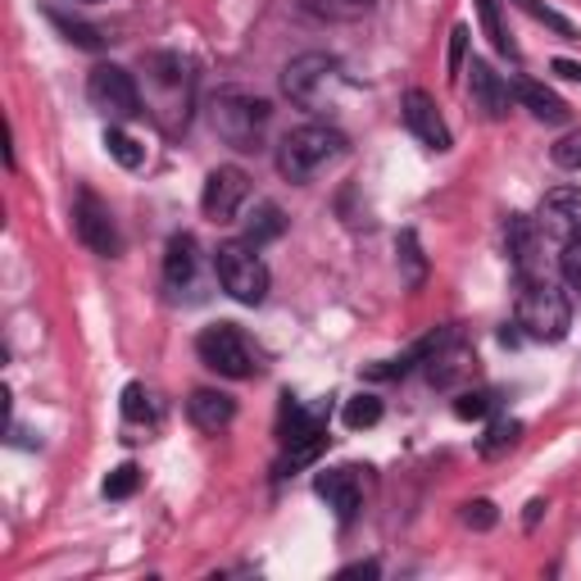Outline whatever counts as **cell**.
Returning <instances> with one entry per match:
<instances>
[{
	"instance_id": "cell-1",
	"label": "cell",
	"mask_w": 581,
	"mask_h": 581,
	"mask_svg": "<svg viewBox=\"0 0 581 581\" xmlns=\"http://www.w3.org/2000/svg\"><path fill=\"white\" fill-rule=\"evenodd\" d=\"M337 155H346V137L327 123H305V128L286 133L277 146V173L286 182H309L323 163H331Z\"/></svg>"
},
{
	"instance_id": "cell-2",
	"label": "cell",
	"mask_w": 581,
	"mask_h": 581,
	"mask_svg": "<svg viewBox=\"0 0 581 581\" xmlns=\"http://www.w3.org/2000/svg\"><path fill=\"white\" fill-rule=\"evenodd\" d=\"M514 318H518V327L527 331L531 341H563L568 327H572L568 296L554 282H546V277H527L522 282V296H518Z\"/></svg>"
},
{
	"instance_id": "cell-3",
	"label": "cell",
	"mask_w": 581,
	"mask_h": 581,
	"mask_svg": "<svg viewBox=\"0 0 581 581\" xmlns=\"http://www.w3.org/2000/svg\"><path fill=\"white\" fill-rule=\"evenodd\" d=\"M214 273H219V282H223V290H228L232 300H241V305H264V296H268V264L260 260L255 245H245V241L219 245Z\"/></svg>"
},
{
	"instance_id": "cell-4",
	"label": "cell",
	"mask_w": 581,
	"mask_h": 581,
	"mask_svg": "<svg viewBox=\"0 0 581 581\" xmlns=\"http://www.w3.org/2000/svg\"><path fill=\"white\" fill-rule=\"evenodd\" d=\"M268 101L260 96H245V92H223L214 101V133L223 141H232L236 150H255L260 133L268 128Z\"/></svg>"
},
{
	"instance_id": "cell-5",
	"label": "cell",
	"mask_w": 581,
	"mask_h": 581,
	"mask_svg": "<svg viewBox=\"0 0 581 581\" xmlns=\"http://www.w3.org/2000/svg\"><path fill=\"white\" fill-rule=\"evenodd\" d=\"M196 350H200L204 368H214L219 378H232V382L255 378V368H260L255 355H251V346H245V337H241V327H232V323L204 327L200 341H196Z\"/></svg>"
},
{
	"instance_id": "cell-6",
	"label": "cell",
	"mask_w": 581,
	"mask_h": 581,
	"mask_svg": "<svg viewBox=\"0 0 581 581\" xmlns=\"http://www.w3.org/2000/svg\"><path fill=\"white\" fill-rule=\"evenodd\" d=\"M87 101L92 109H101L105 118L114 123H128L141 114V96H137V82L128 68H118V64H96L92 77H87Z\"/></svg>"
},
{
	"instance_id": "cell-7",
	"label": "cell",
	"mask_w": 581,
	"mask_h": 581,
	"mask_svg": "<svg viewBox=\"0 0 581 581\" xmlns=\"http://www.w3.org/2000/svg\"><path fill=\"white\" fill-rule=\"evenodd\" d=\"M73 228H77V241L87 245V251H96V255H105V260L118 255L123 241H118V228H114L109 204H105L101 196H92V191L77 196V204H73Z\"/></svg>"
},
{
	"instance_id": "cell-8",
	"label": "cell",
	"mask_w": 581,
	"mask_h": 581,
	"mask_svg": "<svg viewBox=\"0 0 581 581\" xmlns=\"http://www.w3.org/2000/svg\"><path fill=\"white\" fill-rule=\"evenodd\" d=\"M337 77V60L331 55H300V60H290L286 73H282V92L305 105V109H318L323 101V87Z\"/></svg>"
},
{
	"instance_id": "cell-9",
	"label": "cell",
	"mask_w": 581,
	"mask_h": 581,
	"mask_svg": "<svg viewBox=\"0 0 581 581\" xmlns=\"http://www.w3.org/2000/svg\"><path fill=\"white\" fill-rule=\"evenodd\" d=\"M245 196H251V178H245L241 169H214L210 178H204V196H200V210L210 214L214 223H232L241 214Z\"/></svg>"
},
{
	"instance_id": "cell-10",
	"label": "cell",
	"mask_w": 581,
	"mask_h": 581,
	"mask_svg": "<svg viewBox=\"0 0 581 581\" xmlns=\"http://www.w3.org/2000/svg\"><path fill=\"white\" fill-rule=\"evenodd\" d=\"M477 372V355L459 341V331H450V337L427 355V382L436 391H454L459 382H468Z\"/></svg>"
},
{
	"instance_id": "cell-11",
	"label": "cell",
	"mask_w": 581,
	"mask_h": 581,
	"mask_svg": "<svg viewBox=\"0 0 581 581\" xmlns=\"http://www.w3.org/2000/svg\"><path fill=\"white\" fill-rule=\"evenodd\" d=\"M536 232L546 236H581V187H554L541 200V214H536Z\"/></svg>"
},
{
	"instance_id": "cell-12",
	"label": "cell",
	"mask_w": 581,
	"mask_h": 581,
	"mask_svg": "<svg viewBox=\"0 0 581 581\" xmlns=\"http://www.w3.org/2000/svg\"><path fill=\"white\" fill-rule=\"evenodd\" d=\"M404 128L419 137L423 146H432V150H450V128H445V118H441V109H436V101L427 96V92H404Z\"/></svg>"
},
{
	"instance_id": "cell-13",
	"label": "cell",
	"mask_w": 581,
	"mask_h": 581,
	"mask_svg": "<svg viewBox=\"0 0 581 581\" xmlns=\"http://www.w3.org/2000/svg\"><path fill=\"white\" fill-rule=\"evenodd\" d=\"M314 490L327 500V509H337L341 522H355L359 505H363V486H359V473L355 468H331V473H318Z\"/></svg>"
},
{
	"instance_id": "cell-14",
	"label": "cell",
	"mask_w": 581,
	"mask_h": 581,
	"mask_svg": "<svg viewBox=\"0 0 581 581\" xmlns=\"http://www.w3.org/2000/svg\"><path fill=\"white\" fill-rule=\"evenodd\" d=\"M468 77H473V109H482L486 118H505V114H509V101H514L509 82L495 73L486 60H473Z\"/></svg>"
},
{
	"instance_id": "cell-15",
	"label": "cell",
	"mask_w": 581,
	"mask_h": 581,
	"mask_svg": "<svg viewBox=\"0 0 581 581\" xmlns=\"http://www.w3.org/2000/svg\"><path fill=\"white\" fill-rule=\"evenodd\" d=\"M187 413H191V423L200 432H223L232 419H236V400L223 395V391H196L187 400Z\"/></svg>"
},
{
	"instance_id": "cell-16",
	"label": "cell",
	"mask_w": 581,
	"mask_h": 581,
	"mask_svg": "<svg viewBox=\"0 0 581 581\" xmlns=\"http://www.w3.org/2000/svg\"><path fill=\"white\" fill-rule=\"evenodd\" d=\"M514 96L536 114V118H541V123H568V105L554 96V92H546L541 87V82H518V87H514Z\"/></svg>"
},
{
	"instance_id": "cell-17",
	"label": "cell",
	"mask_w": 581,
	"mask_h": 581,
	"mask_svg": "<svg viewBox=\"0 0 581 581\" xmlns=\"http://www.w3.org/2000/svg\"><path fill=\"white\" fill-rule=\"evenodd\" d=\"M196 277V241L187 232H178L169 241V251H163V282L169 286H187Z\"/></svg>"
},
{
	"instance_id": "cell-18",
	"label": "cell",
	"mask_w": 581,
	"mask_h": 581,
	"mask_svg": "<svg viewBox=\"0 0 581 581\" xmlns=\"http://www.w3.org/2000/svg\"><path fill=\"white\" fill-rule=\"evenodd\" d=\"M282 232H286V214L277 210L273 200H268V204H260V210L251 214V223H245V236H241V241H245V245H255V251H260L264 241H277Z\"/></svg>"
},
{
	"instance_id": "cell-19",
	"label": "cell",
	"mask_w": 581,
	"mask_h": 581,
	"mask_svg": "<svg viewBox=\"0 0 581 581\" xmlns=\"http://www.w3.org/2000/svg\"><path fill=\"white\" fill-rule=\"evenodd\" d=\"M518 441H522V423H518V419H495V423L486 427L477 454H482V459H500V454H509Z\"/></svg>"
},
{
	"instance_id": "cell-20",
	"label": "cell",
	"mask_w": 581,
	"mask_h": 581,
	"mask_svg": "<svg viewBox=\"0 0 581 581\" xmlns=\"http://www.w3.org/2000/svg\"><path fill=\"white\" fill-rule=\"evenodd\" d=\"M123 419H128V423H159V404H155V395L141 382L123 387Z\"/></svg>"
},
{
	"instance_id": "cell-21",
	"label": "cell",
	"mask_w": 581,
	"mask_h": 581,
	"mask_svg": "<svg viewBox=\"0 0 581 581\" xmlns=\"http://www.w3.org/2000/svg\"><path fill=\"white\" fill-rule=\"evenodd\" d=\"M477 6V14H482V28H486V36H490V46L500 51V55H509V60H518V46L509 41V32H505V23H500V10H495V0H473Z\"/></svg>"
},
{
	"instance_id": "cell-22",
	"label": "cell",
	"mask_w": 581,
	"mask_h": 581,
	"mask_svg": "<svg viewBox=\"0 0 581 581\" xmlns=\"http://www.w3.org/2000/svg\"><path fill=\"white\" fill-rule=\"evenodd\" d=\"M346 427L350 432H363V427H378L382 423V400L378 395H355V400H346Z\"/></svg>"
},
{
	"instance_id": "cell-23",
	"label": "cell",
	"mask_w": 581,
	"mask_h": 581,
	"mask_svg": "<svg viewBox=\"0 0 581 581\" xmlns=\"http://www.w3.org/2000/svg\"><path fill=\"white\" fill-rule=\"evenodd\" d=\"M105 150L123 163V169H141V163H146V146H137L123 128H109V133H105Z\"/></svg>"
},
{
	"instance_id": "cell-24",
	"label": "cell",
	"mask_w": 581,
	"mask_h": 581,
	"mask_svg": "<svg viewBox=\"0 0 581 581\" xmlns=\"http://www.w3.org/2000/svg\"><path fill=\"white\" fill-rule=\"evenodd\" d=\"M51 23L73 41V46H82V51H101V32H96L92 23H77V19H68V14H60V10H51Z\"/></svg>"
},
{
	"instance_id": "cell-25",
	"label": "cell",
	"mask_w": 581,
	"mask_h": 581,
	"mask_svg": "<svg viewBox=\"0 0 581 581\" xmlns=\"http://www.w3.org/2000/svg\"><path fill=\"white\" fill-rule=\"evenodd\" d=\"M490 409H495V395H490V391H459V400H454V419L473 423V419H486Z\"/></svg>"
},
{
	"instance_id": "cell-26",
	"label": "cell",
	"mask_w": 581,
	"mask_h": 581,
	"mask_svg": "<svg viewBox=\"0 0 581 581\" xmlns=\"http://www.w3.org/2000/svg\"><path fill=\"white\" fill-rule=\"evenodd\" d=\"M137 482H141L137 464H118V468L105 477V500H128V495L137 490Z\"/></svg>"
},
{
	"instance_id": "cell-27",
	"label": "cell",
	"mask_w": 581,
	"mask_h": 581,
	"mask_svg": "<svg viewBox=\"0 0 581 581\" xmlns=\"http://www.w3.org/2000/svg\"><path fill=\"white\" fill-rule=\"evenodd\" d=\"M514 6H518L522 14H531L536 23H546V28H554L559 36H577V32H572V23H568L563 14H554L550 6H541V0H514Z\"/></svg>"
},
{
	"instance_id": "cell-28",
	"label": "cell",
	"mask_w": 581,
	"mask_h": 581,
	"mask_svg": "<svg viewBox=\"0 0 581 581\" xmlns=\"http://www.w3.org/2000/svg\"><path fill=\"white\" fill-rule=\"evenodd\" d=\"M559 268H563V282L581 290V236H568V241H563V255H559Z\"/></svg>"
},
{
	"instance_id": "cell-29",
	"label": "cell",
	"mask_w": 581,
	"mask_h": 581,
	"mask_svg": "<svg viewBox=\"0 0 581 581\" xmlns=\"http://www.w3.org/2000/svg\"><path fill=\"white\" fill-rule=\"evenodd\" d=\"M550 155H554L559 169H572V173H577V169H581V133H568Z\"/></svg>"
},
{
	"instance_id": "cell-30",
	"label": "cell",
	"mask_w": 581,
	"mask_h": 581,
	"mask_svg": "<svg viewBox=\"0 0 581 581\" xmlns=\"http://www.w3.org/2000/svg\"><path fill=\"white\" fill-rule=\"evenodd\" d=\"M464 46H468V28H454V32H450V60H445L450 82L459 77V68H464Z\"/></svg>"
},
{
	"instance_id": "cell-31",
	"label": "cell",
	"mask_w": 581,
	"mask_h": 581,
	"mask_svg": "<svg viewBox=\"0 0 581 581\" xmlns=\"http://www.w3.org/2000/svg\"><path fill=\"white\" fill-rule=\"evenodd\" d=\"M464 522L477 527V531L495 527V505H490V500H473V505H464Z\"/></svg>"
},
{
	"instance_id": "cell-32",
	"label": "cell",
	"mask_w": 581,
	"mask_h": 581,
	"mask_svg": "<svg viewBox=\"0 0 581 581\" xmlns=\"http://www.w3.org/2000/svg\"><path fill=\"white\" fill-rule=\"evenodd\" d=\"M314 6H323L327 14H359L372 6V0H314Z\"/></svg>"
},
{
	"instance_id": "cell-33",
	"label": "cell",
	"mask_w": 581,
	"mask_h": 581,
	"mask_svg": "<svg viewBox=\"0 0 581 581\" xmlns=\"http://www.w3.org/2000/svg\"><path fill=\"white\" fill-rule=\"evenodd\" d=\"M554 73L568 82H581V64H572V60H554Z\"/></svg>"
},
{
	"instance_id": "cell-34",
	"label": "cell",
	"mask_w": 581,
	"mask_h": 581,
	"mask_svg": "<svg viewBox=\"0 0 581 581\" xmlns=\"http://www.w3.org/2000/svg\"><path fill=\"white\" fill-rule=\"evenodd\" d=\"M546 509H550L546 500H531V505H527V518H522V522H527V531H531L536 522H541V514H546Z\"/></svg>"
},
{
	"instance_id": "cell-35",
	"label": "cell",
	"mask_w": 581,
	"mask_h": 581,
	"mask_svg": "<svg viewBox=\"0 0 581 581\" xmlns=\"http://www.w3.org/2000/svg\"><path fill=\"white\" fill-rule=\"evenodd\" d=\"M359 572H363V577H378V563H350V568H346V577H359Z\"/></svg>"
},
{
	"instance_id": "cell-36",
	"label": "cell",
	"mask_w": 581,
	"mask_h": 581,
	"mask_svg": "<svg viewBox=\"0 0 581 581\" xmlns=\"http://www.w3.org/2000/svg\"><path fill=\"white\" fill-rule=\"evenodd\" d=\"M87 6H96V0H87Z\"/></svg>"
}]
</instances>
